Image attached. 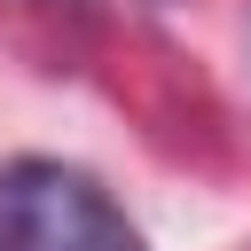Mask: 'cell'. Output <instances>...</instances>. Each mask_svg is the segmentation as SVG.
<instances>
[{"label": "cell", "instance_id": "1", "mask_svg": "<svg viewBox=\"0 0 251 251\" xmlns=\"http://www.w3.org/2000/svg\"><path fill=\"white\" fill-rule=\"evenodd\" d=\"M0 251H149V243L94 173L63 157H8L0 165Z\"/></svg>", "mask_w": 251, "mask_h": 251}]
</instances>
